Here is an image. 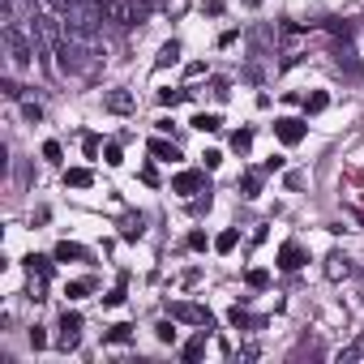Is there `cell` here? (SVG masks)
<instances>
[{"mask_svg":"<svg viewBox=\"0 0 364 364\" xmlns=\"http://www.w3.org/2000/svg\"><path fill=\"white\" fill-rule=\"evenodd\" d=\"M103 18L116 26H141L150 18V0H103Z\"/></svg>","mask_w":364,"mask_h":364,"instance_id":"6da1fadb","label":"cell"},{"mask_svg":"<svg viewBox=\"0 0 364 364\" xmlns=\"http://www.w3.org/2000/svg\"><path fill=\"white\" fill-rule=\"evenodd\" d=\"M103 107L116 112V116H129V112L137 107V99H133L129 90H107V95H103Z\"/></svg>","mask_w":364,"mask_h":364,"instance_id":"7a4b0ae2","label":"cell"},{"mask_svg":"<svg viewBox=\"0 0 364 364\" xmlns=\"http://www.w3.org/2000/svg\"><path fill=\"white\" fill-rule=\"evenodd\" d=\"M77 334H82V317H77V313H65V317H60V347H65V351L77 347Z\"/></svg>","mask_w":364,"mask_h":364,"instance_id":"3957f363","label":"cell"},{"mask_svg":"<svg viewBox=\"0 0 364 364\" xmlns=\"http://www.w3.org/2000/svg\"><path fill=\"white\" fill-rule=\"evenodd\" d=\"M171 189H176V193H198V189H206V176H202V171H180ZM206 193H210V189H206Z\"/></svg>","mask_w":364,"mask_h":364,"instance_id":"277c9868","label":"cell"},{"mask_svg":"<svg viewBox=\"0 0 364 364\" xmlns=\"http://www.w3.org/2000/svg\"><path fill=\"white\" fill-rule=\"evenodd\" d=\"M5 39H9V56H14V65H18V69H22V65H31V48H26V39H22L14 26L5 31Z\"/></svg>","mask_w":364,"mask_h":364,"instance_id":"5b68a950","label":"cell"},{"mask_svg":"<svg viewBox=\"0 0 364 364\" xmlns=\"http://www.w3.org/2000/svg\"><path fill=\"white\" fill-rule=\"evenodd\" d=\"M274 133H279V141L296 146V141L304 137V124H300V120H291V116H283V120H274Z\"/></svg>","mask_w":364,"mask_h":364,"instance_id":"8992f818","label":"cell"},{"mask_svg":"<svg viewBox=\"0 0 364 364\" xmlns=\"http://www.w3.org/2000/svg\"><path fill=\"white\" fill-rule=\"evenodd\" d=\"M171 317L193 321V326H210V313H206V309H198V304H176V309H171Z\"/></svg>","mask_w":364,"mask_h":364,"instance_id":"52a82bcc","label":"cell"},{"mask_svg":"<svg viewBox=\"0 0 364 364\" xmlns=\"http://www.w3.org/2000/svg\"><path fill=\"white\" fill-rule=\"evenodd\" d=\"M351 270H355V266H351L347 253H330V257H326V274H330V279H347Z\"/></svg>","mask_w":364,"mask_h":364,"instance_id":"ba28073f","label":"cell"},{"mask_svg":"<svg viewBox=\"0 0 364 364\" xmlns=\"http://www.w3.org/2000/svg\"><path fill=\"white\" fill-rule=\"evenodd\" d=\"M334 65H338L347 77H360V65H355V52H351V48H338V52H334Z\"/></svg>","mask_w":364,"mask_h":364,"instance_id":"9c48e42d","label":"cell"},{"mask_svg":"<svg viewBox=\"0 0 364 364\" xmlns=\"http://www.w3.org/2000/svg\"><path fill=\"white\" fill-rule=\"evenodd\" d=\"M304 262V253H300V245H283V253H279V266L283 270H296Z\"/></svg>","mask_w":364,"mask_h":364,"instance_id":"30bf717a","label":"cell"},{"mask_svg":"<svg viewBox=\"0 0 364 364\" xmlns=\"http://www.w3.org/2000/svg\"><path fill=\"white\" fill-rule=\"evenodd\" d=\"M150 154H154V159H180L176 141H163V137H154V141H150Z\"/></svg>","mask_w":364,"mask_h":364,"instance_id":"8fae6325","label":"cell"},{"mask_svg":"<svg viewBox=\"0 0 364 364\" xmlns=\"http://www.w3.org/2000/svg\"><path fill=\"white\" fill-rule=\"evenodd\" d=\"M77 257H86V249H82V245H69V240H65V245H56V262H77Z\"/></svg>","mask_w":364,"mask_h":364,"instance_id":"7c38bea8","label":"cell"},{"mask_svg":"<svg viewBox=\"0 0 364 364\" xmlns=\"http://www.w3.org/2000/svg\"><path fill=\"white\" fill-rule=\"evenodd\" d=\"M65 185H73V189H86V185H90V171H86V167H73V171H65Z\"/></svg>","mask_w":364,"mask_h":364,"instance_id":"4fadbf2b","label":"cell"},{"mask_svg":"<svg viewBox=\"0 0 364 364\" xmlns=\"http://www.w3.org/2000/svg\"><path fill=\"white\" fill-rule=\"evenodd\" d=\"M120 232H124V240H137V236H141V215H129V219L120 223Z\"/></svg>","mask_w":364,"mask_h":364,"instance_id":"5bb4252c","label":"cell"},{"mask_svg":"<svg viewBox=\"0 0 364 364\" xmlns=\"http://www.w3.org/2000/svg\"><path fill=\"white\" fill-rule=\"evenodd\" d=\"M193 129H202V133H215V129H219V116H206V112H202V116H193Z\"/></svg>","mask_w":364,"mask_h":364,"instance_id":"9a60e30c","label":"cell"},{"mask_svg":"<svg viewBox=\"0 0 364 364\" xmlns=\"http://www.w3.org/2000/svg\"><path fill=\"white\" fill-rule=\"evenodd\" d=\"M249 146H253V133H249V129H240V133L232 137V150H236V154H245Z\"/></svg>","mask_w":364,"mask_h":364,"instance_id":"2e32d148","label":"cell"},{"mask_svg":"<svg viewBox=\"0 0 364 364\" xmlns=\"http://www.w3.org/2000/svg\"><path fill=\"white\" fill-rule=\"evenodd\" d=\"M176 56H180V43H163V52H159V65H176Z\"/></svg>","mask_w":364,"mask_h":364,"instance_id":"e0dca14e","label":"cell"},{"mask_svg":"<svg viewBox=\"0 0 364 364\" xmlns=\"http://www.w3.org/2000/svg\"><path fill=\"white\" fill-rule=\"evenodd\" d=\"M215 249H219V253H232V249H236V232H223V236L215 240Z\"/></svg>","mask_w":364,"mask_h":364,"instance_id":"ac0fdd59","label":"cell"},{"mask_svg":"<svg viewBox=\"0 0 364 364\" xmlns=\"http://www.w3.org/2000/svg\"><path fill=\"white\" fill-rule=\"evenodd\" d=\"M202 351H206V334H202V338H193V343L185 347V360H198Z\"/></svg>","mask_w":364,"mask_h":364,"instance_id":"d6986e66","label":"cell"},{"mask_svg":"<svg viewBox=\"0 0 364 364\" xmlns=\"http://www.w3.org/2000/svg\"><path fill=\"white\" fill-rule=\"evenodd\" d=\"M180 99H189V95H185V90H163V95H159V103H167V107H176Z\"/></svg>","mask_w":364,"mask_h":364,"instance_id":"ffe728a7","label":"cell"},{"mask_svg":"<svg viewBox=\"0 0 364 364\" xmlns=\"http://www.w3.org/2000/svg\"><path fill=\"white\" fill-rule=\"evenodd\" d=\"M163 9H167L171 18H180V14H185V9H189V0H167V5H163Z\"/></svg>","mask_w":364,"mask_h":364,"instance_id":"44dd1931","label":"cell"},{"mask_svg":"<svg viewBox=\"0 0 364 364\" xmlns=\"http://www.w3.org/2000/svg\"><path fill=\"white\" fill-rule=\"evenodd\" d=\"M266 283H270L266 270H249V287H266Z\"/></svg>","mask_w":364,"mask_h":364,"instance_id":"7402d4cb","label":"cell"},{"mask_svg":"<svg viewBox=\"0 0 364 364\" xmlns=\"http://www.w3.org/2000/svg\"><path fill=\"white\" fill-rule=\"evenodd\" d=\"M90 287H95V283H90V279H82V283H69V296H73V300H77V296H86V291H90Z\"/></svg>","mask_w":364,"mask_h":364,"instance_id":"603a6c76","label":"cell"},{"mask_svg":"<svg viewBox=\"0 0 364 364\" xmlns=\"http://www.w3.org/2000/svg\"><path fill=\"white\" fill-rule=\"evenodd\" d=\"M129 330H133V326H112V334H107V338H112V343H124V338H129Z\"/></svg>","mask_w":364,"mask_h":364,"instance_id":"cb8c5ba5","label":"cell"},{"mask_svg":"<svg viewBox=\"0 0 364 364\" xmlns=\"http://www.w3.org/2000/svg\"><path fill=\"white\" fill-rule=\"evenodd\" d=\"M257 185H262L257 176H245V198H257Z\"/></svg>","mask_w":364,"mask_h":364,"instance_id":"d4e9b609","label":"cell"},{"mask_svg":"<svg viewBox=\"0 0 364 364\" xmlns=\"http://www.w3.org/2000/svg\"><path fill=\"white\" fill-rule=\"evenodd\" d=\"M5 95H9V99H22V86H18V82L9 77V82H5Z\"/></svg>","mask_w":364,"mask_h":364,"instance_id":"484cf974","label":"cell"},{"mask_svg":"<svg viewBox=\"0 0 364 364\" xmlns=\"http://www.w3.org/2000/svg\"><path fill=\"white\" fill-rule=\"evenodd\" d=\"M304 107H309V112H321V107H326V95H313V99H309Z\"/></svg>","mask_w":364,"mask_h":364,"instance_id":"4316f807","label":"cell"},{"mask_svg":"<svg viewBox=\"0 0 364 364\" xmlns=\"http://www.w3.org/2000/svg\"><path fill=\"white\" fill-rule=\"evenodd\" d=\"M31 270H39V274H48L52 266H48V257H31Z\"/></svg>","mask_w":364,"mask_h":364,"instance_id":"83f0119b","label":"cell"},{"mask_svg":"<svg viewBox=\"0 0 364 364\" xmlns=\"http://www.w3.org/2000/svg\"><path fill=\"white\" fill-rule=\"evenodd\" d=\"M232 326H249V313L245 309H232Z\"/></svg>","mask_w":364,"mask_h":364,"instance_id":"f1b7e54d","label":"cell"},{"mask_svg":"<svg viewBox=\"0 0 364 364\" xmlns=\"http://www.w3.org/2000/svg\"><path fill=\"white\" fill-rule=\"evenodd\" d=\"M43 343H48V334H43V330L35 326V330H31V347H43Z\"/></svg>","mask_w":364,"mask_h":364,"instance_id":"f546056e","label":"cell"},{"mask_svg":"<svg viewBox=\"0 0 364 364\" xmlns=\"http://www.w3.org/2000/svg\"><path fill=\"white\" fill-rule=\"evenodd\" d=\"M48 5H56V9H69V5H73V0H48Z\"/></svg>","mask_w":364,"mask_h":364,"instance_id":"4dcf8cb0","label":"cell"},{"mask_svg":"<svg viewBox=\"0 0 364 364\" xmlns=\"http://www.w3.org/2000/svg\"><path fill=\"white\" fill-rule=\"evenodd\" d=\"M245 5H262V0H245Z\"/></svg>","mask_w":364,"mask_h":364,"instance_id":"1f68e13d","label":"cell"}]
</instances>
